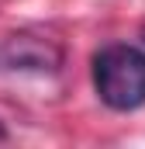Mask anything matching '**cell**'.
<instances>
[{
    "label": "cell",
    "instance_id": "cell-1",
    "mask_svg": "<svg viewBox=\"0 0 145 149\" xmlns=\"http://www.w3.org/2000/svg\"><path fill=\"white\" fill-rule=\"evenodd\" d=\"M93 87L110 111L145 104V52L135 45H107L93 56Z\"/></svg>",
    "mask_w": 145,
    "mask_h": 149
},
{
    "label": "cell",
    "instance_id": "cell-2",
    "mask_svg": "<svg viewBox=\"0 0 145 149\" xmlns=\"http://www.w3.org/2000/svg\"><path fill=\"white\" fill-rule=\"evenodd\" d=\"M62 52L55 42L38 35H10L0 45V66L3 70H35V73H52L59 70Z\"/></svg>",
    "mask_w": 145,
    "mask_h": 149
},
{
    "label": "cell",
    "instance_id": "cell-3",
    "mask_svg": "<svg viewBox=\"0 0 145 149\" xmlns=\"http://www.w3.org/2000/svg\"><path fill=\"white\" fill-rule=\"evenodd\" d=\"M0 139H3V125H0Z\"/></svg>",
    "mask_w": 145,
    "mask_h": 149
},
{
    "label": "cell",
    "instance_id": "cell-4",
    "mask_svg": "<svg viewBox=\"0 0 145 149\" xmlns=\"http://www.w3.org/2000/svg\"><path fill=\"white\" fill-rule=\"evenodd\" d=\"M142 38H145V28H142Z\"/></svg>",
    "mask_w": 145,
    "mask_h": 149
}]
</instances>
